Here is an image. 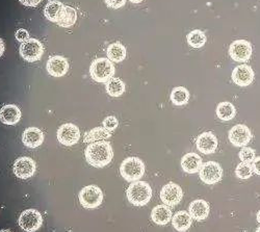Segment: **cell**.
Returning a JSON list of instances; mask_svg holds the SVG:
<instances>
[{"mask_svg": "<svg viewBox=\"0 0 260 232\" xmlns=\"http://www.w3.org/2000/svg\"><path fill=\"white\" fill-rule=\"evenodd\" d=\"M216 116L222 121H230L236 116V109L231 102H221L216 107Z\"/></svg>", "mask_w": 260, "mask_h": 232, "instance_id": "d4e9b609", "label": "cell"}, {"mask_svg": "<svg viewBox=\"0 0 260 232\" xmlns=\"http://www.w3.org/2000/svg\"><path fill=\"white\" fill-rule=\"evenodd\" d=\"M18 224L25 232H36L43 225V217L37 209H26L20 215Z\"/></svg>", "mask_w": 260, "mask_h": 232, "instance_id": "8992f818", "label": "cell"}, {"mask_svg": "<svg viewBox=\"0 0 260 232\" xmlns=\"http://www.w3.org/2000/svg\"><path fill=\"white\" fill-rule=\"evenodd\" d=\"M256 218H257V222L260 224V210H259V212L257 213V216H256Z\"/></svg>", "mask_w": 260, "mask_h": 232, "instance_id": "ab89813d", "label": "cell"}, {"mask_svg": "<svg viewBox=\"0 0 260 232\" xmlns=\"http://www.w3.org/2000/svg\"><path fill=\"white\" fill-rule=\"evenodd\" d=\"M231 76L238 87H248L254 80V71L248 65H240L235 67Z\"/></svg>", "mask_w": 260, "mask_h": 232, "instance_id": "9a60e30c", "label": "cell"}, {"mask_svg": "<svg viewBox=\"0 0 260 232\" xmlns=\"http://www.w3.org/2000/svg\"><path fill=\"white\" fill-rule=\"evenodd\" d=\"M125 83L120 79L113 77L105 83V90L112 97H120L125 92Z\"/></svg>", "mask_w": 260, "mask_h": 232, "instance_id": "484cf974", "label": "cell"}, {"mask_svg": "<svg viewBox=\"0 0 260 232\" xmlns=\"http://www.w3.org/2000/svg\"><path fill=\"white\" fill-rule=\"evenodd\" d=\"M253 167L252 163L249 162H241L238 163L235 169V175L236 177L241 179H249L253 175Z\"/></svg>", "mask_w": 260, "mask_h": 232, "instance_id": "4dcf8cb0", "label": "cell"}, {"mask_svg": "<svg viewBox=\"0 0 260 232\" xmlns=\"http://www.w3.org/2000/svg\"><path fill=\"white\" fill-rule=\"evenodd\" d=\"M0 232H11V230H9V229H0Z\"/></svg>", "mask_w": 260, "mask_h": 232, "instance_id": "60d3db41", "label": "cell"}, {"mask_svg": "<svg viewBox=\"0 0 260 232\" xmlns=\"http://www.w3.org/2000/svg\"><path fill=\"white\" fill-rule=\"evenodd\" d=\"M183 197V192L181 187L174 182H169L160 191V200L164 204L168 206L177 205Z\"/></svg>", "mask_w": 260, "mask_h": 232, "instance_id": "7c38bea8", "label": "cell"}, {"mask_svg": "<svg viewBox=\"0 0 260 232\" xmlns=\"http://www.w3.org/2000/svg\"><path fill=\"white\" fill-rule=\"evenodd\" d=\"M19 2L22 4L25 7H29V8H35L37 6H39L41 4L42 0H19Z\"/></svg>", "mask_w": 260, "mask_h": 232, "instance_id": "d590c367", "label": "cell"}, {"mask_svg": "<svg viewBox=\"0 0 260 232\" xmlns=\"http://www.w3.org/2000/svg\"><path fill=\"white\" fill-rule=\"evenodd\" d=\"M188 212L190 217L196 221H203L205 220L210 213L209 204L202 199L193 200L188 207Z\"/></svg>", "mask_w": 260, "mask_h": 232, "instance_id": "e0dca14e", "label": "cell"}, {"mask_svg": "<svg viewBox=\"0 0 260 232\" xmlns=\"http://www.w3.org/2000/svg\"><path fill=\"white\" fill-rule=\"evenodd\" d=\"M64 6L57 2V0H50V2L46 5L45 10H44V16L51 21V22L58 23V21L60 20V17L62 15Z\"/></svg>", "mask_w": 260, "mask_h": 232, "instance_id": "603a6c76", "label": "cell"}, {"mask_svg": "<svg viewBox=\"0 0 260 232\" xmlns=\"http://www.w3.org/2000/svg\"><path fill=\"white\" fill-rule=\"evenodd\" d=\"M47 72L53 77H61L66 75L69 71V62L67 58L60 55H55L49 57L46 64Z\"/></svg>", "mask_w": 260, "mask_h": 232, "instance_id": "5bb4252c", "label": "cell"}, {"mask_svg": "<svg viewBox=\"0 0 260 232\" xmlns=\"http://www.w3.org/2000/svg\"><path fill=\"white\" fill-rule=\"evenodd\" d=\"M189 100V92L184 87H177L174 88L171 93V101L174 105L181 107L185 105Z\"/></svg>", "mask_w": 260, "mask_h": 232, "instance_id": "f1b7e54d", "label": "cell"}, {"mask_svg": "<svg viewBox=\"0 0 260 232\" xmlns=\"http://www.w3.org/2000/svg\"><path fill=\"white\" fill-rule=\"evenodd\" d=\"M119 126V121L116 117L114 116H110V117H106L103 122H102V127H104L105 129L113 131L115 130Z\"/></svg>", "mask_w": 260, "mask_h": 232, "instance_id": "d6a6232c", "label": "cell"}, {"mask_svg": "<svg viewBox=\"0 0 260 232\" xmlns=\"http://www.w3.org/2000/svg\"><path fill=\"white\" fill-rule=\"evenodd\" d=\"M252 167H253L254 173H256L257 175H260V156L255 157V159L252 162Z\"/></svg>", "mask_w": 260, "mask_h": 232, "instance_id": "8d00e7d4", "label": "cell"}, {"mask_svg": "<svg viewBox=\"0 0 260 232\" xmlns=\"http://www.w3.org/2000/svg\"><path fill=\"white\" fill-rule=\"evenodd\" d=\"M127 56V50L124 45L119 42L113 43L107 47V58L113 62H120L124 60Z\"/></svg>", "mask_w": 260, "mask_h": 232, "instance_id": "cb8c5ba5", "label": "cell"}, {"mask_svg": "<svg viewBox=\"0 0 260 232\" xmlns=\"http://www.w3.org/2000/svg\"><path fill=\"white\" fill-rule=\"evenodd\" d=\"M19 52L21 57L29 62H34L42 58L44 54V47L39 40L29 39L20 45Z\"/></svg>", "mask_w": 260, "mask_h": 232, "instance_id": "52a82bcc", "label": "cell"}, {"mask_svg": "<svg viewBox=\"0 0 260 232\" xmlns=\"http://www.w3.org/2000/svg\"><path fill=\"white\" fill-rule=\"evenodd\" d=\"M187 43L189 46L193 47V48H201L205 45L206 43V36L202 30L196 29L190 31L187 37Z\"/></svg>", "mask_w": 260, "mask_h": 232, "instance_id": "f546056e", "label": "cell"}, {"mask_svg": "<svg viewBox=\"0 0 260 232\" xmlns=\"http://www.w3.org/2000/svg\"><path fill=\"white\" fill-rule=\"evenodd\" d=\"M240 158L243 162H249L252 163L253 160L255 159V150L252 148H249V147H243V149L240 152Z\"/></svg>", "mask_w": 260, "mask_h": 232, "instance_id": "1f68e13d", "label": "cell"}, {"mask_svg": "<svg viewBox=\"0 0 260 232\" xmlns=\"http://www.w3.org/2000/svg\"><path fill=\"white\" fill-rule=\"evenodd\" d=\"M44 140V132L37 127H28L22 135V142L28 148H37L43 144Z\"/></svg>", "mask_w": 260, "mask_h": 232, "instance_id": "d6986e66", "label": "cell"}, {"mask_svg": "<svg viewBox=\"0 0 260 232\" xmlns=\"http://www.w3.org/2000/svg\"><path fill=\"white\" fill-rule=\"evenodd\" d=\"M120 174L129 182L138 181L145 174V163L139 157H128L121 163Z\"/></svg>", "mask_w": 260, "mask_h": 232, "instance_id": "3957f363", "label": "cell"}, {"mask_svg": "<svg viewBox=\"0 0 260 232\" xmlns=\"http://www.w3.org/2000/svg\"><path fill=\"white\" fill-rule=\"evenodd\" d=\"M78 199L81 206H83L84 208L95 209L102 204V189L97 185H86L79 192Z\"/></svg>", "mask_w": 260, "mask_h": 232, "instance_id": "5b68a950", "label": "cell"}, {"mask_svg": "<svg viewBox=\"0 0 260 232\" xmlns=\"http://www.w3.org/2000/svg\"><path fill=\"white\" fill-rule=\"evenodd\" d=\"M256 232H260V227H259V228L256 230Z\"/></svg>", "mask_w": 260, "mask_h": 232, "instance_id": "b9f144b4", "label": "cell"}, {"mask_svg": "<svg viewBox=\"0 0 260 232\" xmlns=\"http://www.w3.org/2000/svg\"><path fill=\"white\" fill-rule=\"evenodd\" d=\"M77 20V12L72 7H66L64 6L62 15L60 17V20L58 21V25L61 27H71L75 24Z\"/></svg>", "mask_w": 260, "mask_h": 232, "instance_id": "83f0119b", "label": "cell"}, {"mask_svg": "<svg viewBox=\"0 0 260 232\" xmlns=\"http://www.w3.org/2000/svg\"><path fill=\"white\" fill-rule=\"evenodd\" d=\"M57 140L63 146H73L80 139V130L76 125L67 123L61 125L57 130Z\"/></svg>", "mask_w": 260, "mask_h": 232, "instance_id": "8fae6325", "label": "cell"}, {"mask_svg": "<svg viewBox=\"0 0 260 232\" xmlns=\"http://www.w3.org/2000/svg\"><path fill=\"white\" fill-rule=\"evenodd\" d=\"M200 179L206 184H215L222 180L223 169L219 162L207 161L202 164L199 171Z\"/></svg>", "mask_w": 260, "mask_h": 232, "instance_id": "ba28073f", "label": "cell"}, {"mask_svg": "<svg viewBox=\"0 0 260 232\" xmlns=\"http://www.w3.org/2000/svg\"><path fill=\"white\" fill-rule=\"evenodd\" d=\"M151 219L155 224L160 226L169 224V222L172 220V210L170 209V206L166 204L155 206L152 209V213H151Z\"/></svg>", "mask_w": 260, "mask_h": 232, "instance_id": "44dd1931", "label": "cell"}, {"mask_svg": "<svg viewBox=\"0 0 260 232\" xmlns=\"http://www.w3.org/2000/svg\"><path fill=\"white\" fill-rule=\"evenodd\" d=\"M127 199L136 206L147 205L152 198V188L145 181H134L127 188Z\"/></svg>", "mask_w": 260, "mask_h": 232, "instance_id": "7a4b0ae2", "label": "cell"}, {"mask_svg": "<svg viewBox=\"0 0 260 232\" xmlns=\"http://www.w3.org/2000/svg\"><path fill=\"white\" fill-rule=\"evenodd\" d=\"M5 42H4V40L0 38V57H2L3 55H4V53H5Z\"/></svg>", "mask_w": 260, "mask_h": 232, "instance_id": "74e56055", "label": "cell"}, {"mask_svg": "<svg viewBox=\"0 0 260 232\" xmlns=\"http://www.w3.org/2000/svg\"><path fill=\"white\" fill-rule=\"evenodd\" d=\"M228 138L235 147H245L251 142L252 132L246 125L238 124L230 129Z\"/></svg>", "mask_w": 260, "mask_h": 232, "instance_id": "4fadbf2b", "label": "cell"}, {"mask_svg": "<svg viewBox=\"0 0 260 232\" xmlns=\"http://www.w3.org/2000/svg\"><path fill=\"white\" fill-rule=\"evenodd\" d=\"M114 151L111 144L105 141H98L90 144L85 149V160L95 168H103L111 163Z\"/></svg>", "mask_w": 260, "mask_h": 232, "instance_id": "6da1fadb", "label": "cell"}, {"mask_svg": "<svg viewBox=\"0 0 260 232\" xmlns=\"http://www.w3.org/2000/svg\"><path fill=\"white\" fill-rule=\"evenodd\" d=\"M13 171L18 178L28 179L35 175L37 171V163L30 157H20L14 162Z\"/></svg>", "mask_w": 260, "mask_h": 232, "instance_id": "30bf717a", "label": "cell"}, {"mask_svg": "<svg viewBox=\"0 0 260 232\" xmlns=\"http://www.w3.org/2000/svg\"><path fill=\"white\" fill-rule=\"evenodd\" d=\"M91 77L101 83H106L115 75L114 62L108 58H97L95 59L90 67Z\"/></svg>", "mask_w": 260, "mask_h": 232, "instance_id": "277c9868", "label": "cell"}, {"mask_svg": "<svg viewBox=\"0 0 260 232\" xmlns=\"http://www.w3.org/2000/svg\"><path fill=\"white\" fill-rule=\"evenodd\" d=\"M129 2L133 4H141L142 2H144V0H129Z\"/></svg>", "mask_w": 260, "mask_h": 232, "instance_id": "f35d334b", "label": "cell"}, {"mask_svg": "<svg viewBox=\"0 0 260 232\" xmlns=\"http://www.w3.org/2000/svg\"><path fill=\"white\" fill-rule=\"evenodd\" d=\"M21 119V111L14 104H7L0 109V121L6 125H16Z\"/></svg>", "mask_w": 260, "mask_h": 232, "instance_id": "ffe728a7", "label": "cell"}, {"mask_svg": "<svg viewBox=\"0 0 260 232\" xmlns=\"http://www.w3.org/2000/svg\"><path fill=\"white\" fill-rule=\"evenodd\" d=\"M112 137V131L105 129L104 127H96L84 135V143L105 141Z\"/></svg>", "mask_w": 260, "mask_h": 232, "instance_id": "4316f807", "label": "cell"}, {"mask_svg": "<svg viewBox=\"0 0 260 232\" xmlns=\"http://www.w3.org/2000/svg\"><path fill=\"white\" fill-rule=\"evenodd\" d=\"M192 223V218L185 210L177 212L172 218V224L178 232H185L189 229Z\"/></svg>", "mask_w": 260, "mask_h": 232, "instance_id": "7402d4cb", "label": "cell"}, {"mask_svg": "<svg viewBox=\"0 0 260 232\" xmlns=\"http://www.w3.org/2000/svg\"><path fill=\"white\" fill-rule=\"evenodd\" d=\"M105 4L111 9H120L125 6L126 0H105Z\"/></svg>", "mask_w": 260, "mask_h": 232, "instance_id": "e575fe53", "label": "cell"}, {"mask_svg": "<svg viewBox=\"0 0 260 232\" xmlns=\"http://www.w3.org/2000/svg\"><path fill=\"white\" fill-rule=\"evenodd\" d=\"M15 38H16V40L17 41H19V42H26L27 40H29L30 38H29V32L26 30V29H24V28H20V29H18L16 32H15Z\"/></svg>", "mask_w": 260, "mask_h": 232, "instance_id": "836d02e7", "label": "cell"}, {"mask_svg": "<svg viewBox=\"0 0 260 232\" xmlns=\"http://www.w3.org/2000/svg\"><path fill=\"white\" fill-rule=\"evenodd\" d=\"M197 149L203 154L209 155L215 152L218 149L219 142L216 137L212 132H203L201 134L196 142Z\"/></svg>", "mask_w": 260, "mask_h": 232, "instance_id": "2e32d148", "label": "cell"}, {"mask_svg": "<svg viewBox=\"0 0 260 232\" xmlns=\"http://www.w3.org/2000/svg\"><path fill=\"white\" fill-rule=\"evenodd\" d=\"M202 158L200 155L194 152L186 153L181 158V167L182 170L187 174H194L200 171L202 167Z\"/></svg>", "mask_w": 260, "mask_h": 232, "instance_id": "ac0fdd59", "label": "cell"}, {"mask_svg": "<svg viewBox=\"0 0 260 232\" xmlns=\"http://www.w3.org/2000/svg\"><path fill=\"white\" fill-rule=\"evenodd\" d=\"M253 48L250 42L246 40H236L232 42L229 47L231 58L238 62H246L252 56Z\"/></svg>", "mask_w": 260, "mask_h": 232, "instance_id": "9c48e42d", "label": "cell"}]
</instances>
